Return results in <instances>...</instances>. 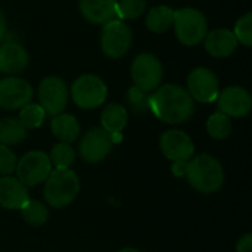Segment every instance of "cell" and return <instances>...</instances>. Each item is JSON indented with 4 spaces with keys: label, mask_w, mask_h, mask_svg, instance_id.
I'll return each mask as SVG.
<instances>
[{
    "label": "cell",
    "mask_w": 252,
    "mask_h": 252,
    "mask_svg": "<svg viewBox=\"0 0 252 252\" xmlns=\"http://www.w3.org/2000/svg\"><path fill=\"white\" fill-rule=\"evenodd\" d=\"M18 158L15 152L4 145H0V174L1 176H10L15 173Z\"/></svg>",
    "instance_id": "cell-30"
},
{
    "label": "cell",
    "mask_w": 252,
    "mask_h": 252,
    "mask_svg": "<svg viewBox=\"0 0 252 252\" xmlns=\"http://www.w3.org/2000/svg\"><path fill=\"white\" fill-rule=\"evenodd\" d=\"M233 34L238 40V43H241L245 47H251L252 46V13L248 12L244 16H241L236 24H235V30Z\"/></svg>",
    "instance_id": "cell-28"
},
{
    "label": "cell",
    "mask_w": 252,
    "mask_h": 252,
    "mask_svg": "<svg viewBox=\"0 0 252 252\" xmlns=\"http://www.w3.org/2000/svg\"><path fill=\"white\" fill-rule=\"evenodd\" d=\"M80 192V179L69 168H55L44 180V198L53 208L68 207Z\"/></svg>",
    "instance_id": "cell-3"
},
{
    "label": "cell",
    "mask_w": 252,
    "mask_h": 252,
    "mask_svg": "<svg viewBox=\"0 0 252 252\" xmlns=\"http://www.w3.org/2000/svg\"><path fill=\"white\" fill-rule=\"evenodd\" d=\"M46 115L47 114L44 112V109L38 103H31L30 102L28 105L21 108L18 120L22 123V126L27 130H30V128H38L44 123Z\"/></svg>",
    "instance_id": "cell-26"
},
{
    "label": "cell",
    "mask_w": 252,
    "mask_h": 252,
    "mask_svg": "<svg viewBox=\"0 0 252 252\" xmlns=\"http://www.w3.org/2000/svg\"><path fill=\"white\" fill-rule=\"evenodd\" d=\"M69 92L65 81L59 77L50 75L41 80L38 86V100L40 106L47 115H58L63 112L68 105Z\"/></svg>",
    "instance_id": "cell-9"
},
{
    "label": "cell",
    "mask_w": 252,
    "mask_h": 252,
    "mask_svg": "<svg viewBox=\"0 0 252 252\" xmlns=\"http://www.w3.org/2000/svg\"><path fill=\"white\" fill-rule=\"evenodd\" d=\"M28 199V189L16 177H0V207L6 210H21Z\"/></svg>",
    "instance_id": "cell-18"
},
{
    "label": "cell",
    "mask_w": 252,
    "mask_h": 252,
    "mask_svg": "<svg viewBox=\"0 0 252 252\" xmlns=\"http://www.w3.org/2000/svg\"><path fill=\"white\" fill-rule=\"evenodd\" d=\"M131 80L134 86L145 93L157 90L164 77V68L161 61L152 53H140L131 62Z\"/></svg>",
    "instance_id": "cell-7"
},
{
    "label": "cell",
    "mask_w": 252,
    "mask_h": 252,
    "mask_svg": "<svg viewBox=\"0 0 252 252\" xmlns=\"http://www.w3.org/2000/svg\"><path fill=\"white\" fill-rule=\"evenodd\" d=\"M217 105L219 112L227 115L229 118H242L251 111V94L245 87L230 86L219 93Z\"/></svg>",
    "instance_id": "cell-14"
},
{
    "label": "cell",
    "mask_w": 252,
    "mask_h": 252,
    "mask_svg": "<svg viewBox=\"0 0 252 252\" xmlns=\"http://www.w3.org/2000/svg\"><path fill=\"white\" fill-rule=\"evenodd\" d=\"M133 44V31L121 19H112L103 24L100 34V47L105 56L120 59L126 56Z\"/></svg>",
    "instance_id": "cell-6"
},
{
    "label": "cell",
    "mask_w": 252,
    "mask_h": 252,
    "mask_svg": "<svg viewBox=\"0 0 252 252\" xmlns=\"http://www.w3.org/2000/svg\"><path fill=\"white\" fill-rule=\"evenodd\" d=\"M148 97H149V94L145 93L143 90L137 89L136 86L128 89L127 100H128L131 109L137 114H143L148 111Z\"/></svg>",
    "instance_id": "cell-29"
},
{
    "label": "cell",
    "mask_w": 252,
    "mask_h": 252,
    "mask_svg": "<svg viewBox=\"0 0 252 252\" xmlns=\"http://www.w3.org/2000/svg\"><path fill=\"white\" fill-rule=\"evenodd\" d=\"M6 32H7V24H6L4 13H3V10L0 9V43H3V40H4V37H6Z\"/></svg>",
    "instance_id": "cell-32"
},
{
    "label": "cell",
    "mask_w": 252,
    "mask_h": 252,
    "mask_svg": "<svg viewBox=\"0 0 252 252\" xmlns=\"http://www.w3.org/2000/svg\"><path fill=\"white\" fill-rule=\"evenodd\" d=\"M207 133L216 140H224L232 133V121L221 112H214L207 120Z\"/></svg>",
    "instance_id": "cell-25"
},
{
    "label": "cell",
    "mask_w": 252,
    "mask_h": 252,
    "mask_svg": "<svg viewBox=\"0 0 252 252\" xmlns=\"http://www.w3.org/2000/svg\"><path fill=\"white\" fill-rule=\"evenodd\" d=\"M173 16H174V9H171L165 4L155 6L146 13V19H145L146 28L151 32L162 34V32L168 31L170 27L173 25Z\"/></svg>",
    "instance_id": "cell-21"
},
{
    "label": "cell",
    "mask_w": 252,
    "mask_h": 252,
    "mask_svg": "<svg viewBox=\"0 0 252 252\" xmlns=\"http://www.w3.org/2000/svg\"><path fill=\"white\" fill-rule=\"evenodd\" d=\"M185 177L189 185L201 193H216L224 183V170L217 158L201 154L186 162Z\"/></svg>",
    "instance_id": "cell-2"
},
{
    "label": "cell",
    "mask_w": 252,
    "mask_h": 252,
    "mask_svg": "<svg viewBox=\"0 0 252 252\" xmlns=\"http://www.w3.org/2000/svg\"><path fill=\"white\" fill-rule=\"evenodd\" d=\"M173 27L177 40L188 47L198 46L208 32L205 15L195 7H180L174 10Z\"/></svg>",
    "instance_id": "cell-4"
},
{
    "label": "cell",
    "mask_w": 252,
    "mask_h": 252,
    "mask_svg": "<svg viewBox=\"0 0 252 252\" xmlns=\"http://www.w3.org/2000/svg\"><path fill=\"white\" fill-rule=\"evenodd\" d=\"M16 179L25 188H34L43 183L52 171L49 155L43 151H30L16 162Z\"/></svg>",
    "instance_id": "cell-8"
},
{
    "label": "cell",
    "mask_w": 252,
    "mask_h": 252,
    "mask_svg": "<svg viewBox=\"0 0 252 252\" xmlns=\"http://www.w3.org/2000/svg\"><path fill=\"white\" fill-rule=\"evenodd\" d=\"M50 130H52L53 136L59 142H63V143L75 142L81 133V127H80L78 120L74 115L65 114V112H61L52 118Z\"/></svg>",
    "instance_id": "cell-19"
},
{
    "label": "cell",
    "mask_w": 252,
    "mask_h": 252,
    "mask_svg": "<svg viewBox=\"0 0 252 252\" xmlns=\"http://www.w3.org/2000/svg\"><path fill=\"white\" fill-rule=\"evenodd\" d=\"M30 55L27 49L16 41L0 43V72L6 75H18L27 69Z\"/></svg>",
    "instance_id": "cell-15"
},
{
    "label": "cell",
    "mask_w": 252,
    "mask_h": 252,
    "mask_svg": "<svg viewBox=\"0 0 252 252\" xmlns=\"http://www.w3.org/2000/svg\"><path fill=\"white\" fill-rule=\"evenodd\" d=\"M236 252H252V235L247 233L244 235L238 244H236Z\"/></svg>",
    "instance_id": "cell-31"
},
{
    "label": "cell",
    "mask_w": 252,
    "mask_h": 252,
    "mask_svg": "<svg viewBox=\"0 0 252 252\" xmlns=\"http://www.w3.org/2000/svg\"><path fill=\"white\" fill-rule=\"evenodd\" d=\"M188 93L201 103H211L217 100L220 93V83L217 75L205 66H198L188 75Z\"/></svg>",
    "instance_id": "cell-11"
},
{
    "label": "cell",
    "mask_w": 252,
    "mask_h": 252,
    "mask_svg": "<svg viewBox=\"0 0 252 252\" xmlns=\"http://www.w3.org/2000/svg\"><path fill=\"white\" fill-rule=\"evenodd\" d=\"M159 146L165 158L173 162H188L195 155L193 140L182 130H167L162 133Z\"/></svg>",
    "instance_id": "cell-13"
},
{
    "label": "cell",
    "mask_w": 252,
    "mask_h": 252,
    "mask_svg": "<svg viewBox=\"0 0 252 252\" xmlns=\"http://www.w3.org/2000/svg\"><path fill=\"white\" fill-rule=\"evenodd\" d=\"M21 216L24 219L25 223H28L32 227H40L43 226L47 219H49V208L40 202V201H34V199H28L22 207H21Z\"/></svg>",
    "instance_id": "cell-23"
},
{
    "label": "cell",
    "mask_w": 252,
    "mask_h": 252,
    "mask_svg": "<svg viewBox=\"0 0 252 252\" xmlns=\"http://www.w3.org/2000/svg\"><path fill=\"white\" fill-rule=\"evenodd\" d=\"M32 86L19 77L10 75L0 80V108L6 111L21 109L31 102Z\"/></svg>",
    "instance_id": "cell-12"
},
{
    "label": "cell",
    "mask_w": 252,
    "mask_h": 252,
    "mask_svg": "<svg viewBox=\"0 0 252 252\" xmlns=\"http://www.w3.org/2000/svg\"><path fill=\"white\" fill-rule=\"evenodd\" d=\"M186 162H174V174L176 176H185Z\"/></svg>",
    "instance_id": "cell-33"
},
{
    "label": "cell",
    "mask_w": 252,
    "mask_h": 252,
    "mask_svg": "<svg viewBox=\"0 0 252 252\" xmlns=\"http://www.w3.org/2000/svg\"><path fill=\"white\" fill-rule=\"evenodd\" d=\"M118 252H140L139 250H136V248H124V250H121V251Z\"/></svg>",
    "instance_id": "cell-34"
},
{
    "label": "cell",
    "mask_w": 252,
    "mask_h": 252,
    "mask_svg": "<svg viewBox=\"0 0 252 252\" xmlns=\"http://www.w3.org/2000/svg\"><path fill=\"white\" fill-rule=\"evenodd\" d=\"M148 109L162 123L182 124L192 118L195 100L186 89L177 84H164L149 94Z\"/></svg>",
    "instance_id": "cell-1"
},
{
    "label": "cell",
    "mask_w": 252,
    "mask_h": 252,
    "mask_svg": "<svg viewBox=\"0 0 252 252\" xmlns=\"http://www.w3.org/2000/svg\"><path fill=\"white\" fill-rule=\"evenodd\" d=\"M83 18L92 24H106L117 18V0H78Z\"/></svg>",
    "instance_id": "cell-17"
},
{
    "label": "cell",
    "mask_w": 252,
    "mask_h": 252,
    "mask_svg": "<svg viewBox=\"0 0 252 252\" xmlns=\"http://www.w3.org/2000/svg\"><path fill=\"white\" fill-rule=\"evenodd\" d=\"M238 40L232 30L227 28H217L207 32L204 38V46L208 55L213 58H229L238 47Z\"/></svg>",
    "instance_id": "cell-16"
},
{
    "label": "cell",
    "mask_w": 252,
    "mask_h": 252,
    "mask_svg": "<svg viewBox=\"0 0 252 252\" xmlns=\"http://www.w3.org/2000/svg\"><path fill=\"white\" fill-rule=\"evenodd\" d=\"M49 159L55 168H71V165L75 162V149L71 146V143L59 142L52 146Z\"/></svg>",
    "instance_id": "cell-24"
},
{
    "label": "cell",
    "mask_w": 252,
    "mask_h": 252,
    "mask_svg": "<svg viewBox=\"0 0 252 252\" xmlns=\"http://www.w3.org/2000/svg\"><path fill=\"white\" fill-rule=\"evenodd\" d=\"M114 143V134L108 133L102 127H94L81 137L78 152L86 162L97 164L109 155Z\"/></svg>",
    "instance_id": "cell-10"
},
{
    "label": "cell",
    "mask_w": 252,
    "mask_h": 252,
    "mask_svg": "<svg viewBox=\"0 0 252 252\" xmlns=\"http://www.w3.org/2000/svg\"><path fill=\"white\" fill-rule=\"evenodd\" d=\"M28 130L18 118L4 117L0 118V145L12 146L25 140Z\"/></svg>",
    "instance_id": "cell-22"
},
{
    "label": "cell",
    "mask_w": 252,
    "mask_h": 252,
    "mask_svg": "<svg viewBox=\"0 0 252 252\" xmlns=\"http://www.w3.org/2000/svg\"><path fill=\"white\" fill-rule=\"evenodd\" d=\"M146 10V0H120L117 1L118 19H136Z\"/></svg>",
    "instance_id": "cell-27"
},
{
    "label": "cell",
    "mask_w": 252,
    "mask_h": 252,
    "mask_svg": "<svg viewBox=\"0 0 252 252\" xmlns=\"http://www.w3.org/2000/svg\"><path fill=\"white\" fill-rule=\"evenodd\" d=\"M128 123V112L120 103H109L100 114V127L111 134L121 133Z\"/></svg>",
    "instance_id": "cell-20"
},
{
    "label": "cell",
    "mask_w": 252,
    "mask_h": 252,
    "mask_svg": "<svg viewBox=\"0 0 252 252\" xmlns=\"http://www.w3.org/2000/svg\"><path fill=\"white\" fill-rule=\"evenodd\" d=\"M69 94L78 108L96 109L105 103L108 87L100 77L94 74H84L72 83Z\"/></svg>",
    "instance_id": "cell-5"
}]
</instances>
